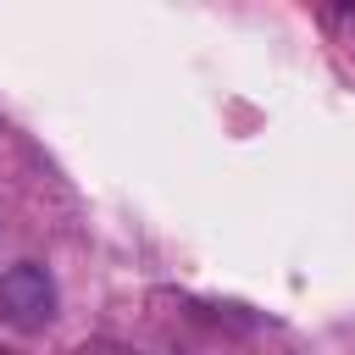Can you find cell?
<instances>
[{
    "instance_id": "cell-2",
    "label": "cell",
    "mask_w": 355,
    "mask_h": 355,
    "mask_svg": "<svg viewBox=\"0 0 355 355\" xmlns=\"http://www.w3.org/2000/svg\"><path fill=\"white\" fill-rule=\"evenodd\" d=\"M72 355H139L133 344H116V338H89V344H78Z\"/></svg>"
},
{
    "instance_id": "cell-1",
    "label": "cell",
    "mask_w": 355,
    "mask_h": 355,
    "mask_svg": "<svg viewBox=\"0 0 355 355\" xmlns=\"http://www.w3.org/2000/svg\"><path fill=\"white\" fill-rule=\"evenodd\" d=\"M0 316L11 327H22V333L50 327V316H55V277L39 261H17L0 277Z\"/></svg>"
}]
</instances>
